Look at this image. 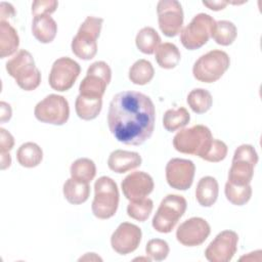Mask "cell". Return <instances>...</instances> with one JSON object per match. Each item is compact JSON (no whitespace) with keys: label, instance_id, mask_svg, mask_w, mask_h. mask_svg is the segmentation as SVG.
<instances>
[{"label":"cell","instance_id":"1","mask_svg":"<svg viewBox=\"0 0 262 262\" xmlns=\"http://www.w3.org/2000/svg\"><path fill=\"white\" fill-rule=\"evenodd\" d=\"M156 108L147 95L122 91L111 100L107 125L114 137L127 145H140L150 138L155 129Z\"/></svg>","mask_w":262,"mask_h":262},{"label":"cell","instance_id":"2","mask_svg":"<svg viewBox=\"0 0 262 262\" xmlns=\"http://www.w3.org/2000/svg\"><path fill=\"white\" fill-rule=\"evenodd\" d=\"M5 68L8 75L25 91L35 90L41 83V73L36 68L34 57L25 49L18 50L6 62Z\"/></svg>","mask_w":262,"mask_h":262},{"label":"cell","instance_id":"3","mask_svg":"<svg viewBox=\"0 0 262 262\" xmlns=\"http://www.w3.org/2000/svg\"><path fill=\"white\" fill-rule=\"evenodd\" d=\"M103 18L87 16L80 26L71 43L72 52L83 60L92 59L97 53V39L100 35Z\"/></svg>","mask_w":262,"mask_h":262},{"label":"cell","instance_id":"4","mask_svg":"<svg viewBox=\"0 0 262 262\" xmlns=\"http://www.w3.org/2000/svg\"><path fill=\"white\" fill-rule=\"evenodd\" d=\"M212 140L211 130L207 126L194 125L178 131L173 138V146L181 154L198 156L202 159Z\"/></svg>","mask_w":262,"mask_h":262},{"label":"cell","instance_id":"5","mask_svg":"<svg viewBox=\"0 0 262 262\" xmlns=\"http://www.w3.org/2000/svg\"><path fill=\"white\" fill-rule=\"evenodd\" d=\"M119 196L115 180L107 176L99 177L94 183V199L91 205L93 215L98 219L112 218L118 210Z\"/></svg>","mask_w":262,"mask_h":262},{"label":"cell","instance_id":"6","mask_svg":"<svg viewBox=\"0 0 262 262\" xmlns=\"http://www.w3.org/2000/svg\"><path fill=\"white\" fill-rule=\"evenodd\" d=\"M230 66L229 55L219 49L211 50L200 56L192 67L194 79L203 83L218 81Z\"/></svg>","mask_w":262,"mask_h":262},{"label":"cell","instance_id":"7","mask_svg":"<svg viewBox=\"0 0 262 262\" xmlns=\"http://www.w3.org/2000/svg\"><path fill=\"white\" fill-rule=\"evenodd\" d=\"M186 200L180 194L166 195L151 221L154 229L161 233H169L176 226L179 219L186 211Z\"/></svg>","mask_w":262,"mask_h":262},{"label":"cell","instance_id":"8","mask_svg":"<svg viewBox=\"0 0 262 262\" xmlns=\"http://www.w3.org/2000/svg\"><path fill=\"white\" fill-rule=\"evenodd\" d=\"M257 163L258 155L253 145L242 144L236 147L228 172V182L238 186L250 184Z\"/></svg>","mask_w":262,"mask_h":262},{"label":"cell","instance_id":"9","mask_svg":"<svg viewBox=\"0 0 262 262\" xmlns=\"http://www.w3.org/2000/svg\"><path fill=\"white\" fill-rule=\"evenodd\" d=\"M214 18L207 13H199L180 32V42L184 48L195 50L204 46L209 39L215 26Z\"/></svg>","mask_w":262,"mask_h":262},{"label":"cell","instance_id":"10","mask_svg":"<svg viewBox=\"0 0 262 262\" xmlns=\"http://www.w3.org/2000/svg\"><path fill=\"white\" fill-rule=\"evenodd\" d=\"M112 79V70L105 61H95L87 69L86 77L79 86V94L87 97L102 98Z\"/></svg>","mask_w":262,"mask_h":262},{"label":"cell","instance_id":"11","mask_svg":"<svg viewBox=\"0 0 262 262\" xmlns=\"http://www.w3.org/2000/svg\"><path fill=\"white\" fill-rule=\"evenodd\" d=\"M34 115L42 123L56 126L63 125L70 117L69 102L61 95L49 94L36 104Z\"/></svg>","mask_w":262,"mask_h":262},{"label":"cell","instance_id":"12","mask_svg":"<svg viewBox=\"0 0 262 262\" xmlns=\"http://www.w3.org/2000/svg\"><path fill=\"white\" fill-rule=\"evenodd\" d=\"M81 73L80 64L67 56L57 58L50 70L48 83L56 91L63 92L70 90Z\"/></svg>","mask_w":262,"mask_h":262},{"label":"cell","instance_id":"13","mask_svg":"<svg viewBox=\"0 0 262 262\" xmlns=\"http://www.w3.org/2000/svg\"><path fill=\"white\" fill-rule=\"evenodd\" d=\"M158 23L166 37L177 36L183 26V10L177 0H161L157 4Z\"/></svg>","mask_w":262,"mask_h":262},{"label":"cell","instance_id":"14","mask_svg":"<svg viewBox=\"0 0 262 262\" xmlns=\"http://www.w3.org/2000/svg\"><path fill=\"white\" fill-rule=\"evenodd\" d=\"M238 235L233 230H223L209 244L205 257L210 262H228L237 251Z\"/></svg>","mask_w":262,"mask_h":262},{"label":"cell","instance_id":"15","mask_svg":"<svg viewBox=\"0 0 262 262\" xmlns=\"http://www.w3.org/2000/svg\"><path fill=\"white\" fill-rule=\"evenodd\" d=\"M165 172L169 186L177 190H186L193 182L195 166L190 160L174 158L167 163Z\"/></svg>","mask_w":262,"mask_h":262},{"label":"cell","instance_id":"16","mask_svg":"<svg viewBox=\"0 0 262 262\" xmlns=\"http://www.w3.org/2000/svg\"><path fill=\"white\" fill-rule=\"evenodd\" d=\"M209 223L201 217H191L182 222L176 230L177 241L185 247H198L210 235Z\"/></svg>","mask_w":262,"mask_h":262},{"label":"cell","instance_id":"17","mask_svg":"<svg viewBox=\"0 0 262 262\" xmlns=\"http://www.w3.org/2000/svg\"><path fill=\"white\" fill-rule=\"evenodd\" d=\"M141 237L142 232L137 225L123 222L113 232L111 236V246L116 253L127 255L138 248Z\"/></svg>","mask_w":262,"mask_h":262},{"label":"cell","instance_id":"18","mask_svg":"<svg viewBox=\"0 0 262 262\" xmlns=\"http://www.w3.org/2000/svg\"><path fill=\"white\" fill-rule=\"evenodd\" d=\"M155 187L151 176L143 171H135L127 175L121 188L125 198L129 201H138L149 195Z\"/></svg>","mask_w":262,"mask_h":262},{"label":"cell","instance_id":"19","mask_svg":"<svg viewBox=\"0 0 262 262\" xmlns=\"http://www.w3.org/2000/svg\"><path fill=\"white\" fill-rule=\"evenodd\" d=\"M141 162L142 159L138 152L117 149L111 152L107 159V166L115 173L122 174L138 168Z\"/></svg>","mask_w":262,"mask_h":262},{"label":"cell","instance_id":"20","mask_svg":"<svg viewBox=\"0 0 262 262\" xmlns=\"http://www.w3.org/2000/svg\"><path fill=\"white\" fill-rule=\"evenodd\" d=\"M57 25L49 14L35 15L32 21V34L40 43L47 44L54 40Z\"/></svg>","mask_w":262,"mask_h":262},{"label":"cell","instance_id":"21","mask_svg":"<svg viewBox=\"0 0 262 262\" xmlns=\"http://www.w3.org/2000/svg\"><path fill=\"white\" fill-rule=\"evenodd\" d=\"M219 185L212 176L202 177L195 188V199L202 207H212L218 198Z\"/></svg>","mask_w":262,"mask_h":262},{"label":"cell","instance_id":"22","mask_svg":"<svg viewBox=\"0 0 262 262\" xmlns=\"http://www.w3.org/2000/svg\"><path fill=\"white\" fill-rule=\"evenodd\" d=\"M19 37L16 30L7 21L0 20V57L5 58L16 53Z\"/></svg>","mask_w":262,"mask_h":262},{"label":"cell","instance_id":"23","mask_svg":"<svg viewBox=\"0 0 262 262\" xmlns=\"http://www.w3.org/2000/svg\"><path fill=\"white\" fill-rule=\"evenodd\" d=\"M64 199L72 205H81L85 203L90 194L89 183L79 182L73 178L66 180L62 186Z\"/></svg>","mask_w":262,"mask_h":262},{"label":"cell","instance_id":"24","mask_svg":"<svg viewBox=\"0 0 262 262\" xmlns=\"http://www.w3.org/2000/svg\"><path fill=\"white\" fill-rule=\"evenodd\" d=\"M102 108V98L87 97L78 95L75 101V110L77 116L85 121L94 120L100 114Z\"/></svg>","mask_w":262,"mask_h":262},{"label":"cell","instance_id":"25","mask_svg":"<svg viewBox=\"0 0 262 262\" xmlns=\"http://www.w3.org/2000/svg\"><path fill=\"white\" fill-rule=\"evenodd\" d=\"M42 148L32 141L23 143L16 151V160L18 164L25 168L37 167L42 162Z\"/></svg>","mask_w":262,"mask_h":262},{"label":"cell","instance_id":"26","mask_svg":"<svg viewBox=\"0 0 262 262\" xmlns=\"http://www.w3.org/2000/svg\"><path fill=\"white\" fill-rule=\"evenodd\" d=\"M155 58L157 63L166 70L174 69L180 61L181 54L178 47L170 42L161 43L156 50Z\"/></svg>","mask_w":262,"mask_h":262},{"label":"cell","instance_id":"27","mask_svg":"<svg viewBox=\"0 0 262 262\" xmlns=\"http://www.w3.org/2000/svg\"><path fill=\"white\" fill-rule=\"evenodd\" d=\"M70 173L71 178L79 182L90 183L96 175V166L92 160L80 158L72 163Z\"/></svg>","mask_w":262,"mask_h":262},{"label":"cell","instance_id":"28","mask_svg":"<svg viewBox=\"0 0 262 262\" xmlns=\"http://www.w3.org/2000/svg\"><path fill=\"white\" fill-rule=\"evenodd\" d=\"M135 44L140 52L152 54L161 44V37L154 28L144 27L137 33Z\"/></svg>","mask_w":262,"mask_h":262},{"label":"cell","instance_id":"29","mask_svg":"<svg viewBox=\"0 0 262 262\" xmlns=\"http://www.w3.org/2000/svg\"><path fill=\"white\" fill-rule=\"evenodd\" d=\"M128 76L133 84L142 86L148 84L152 80L155 70L150 61L146 59H138L129 69Z\"/></svg>","mask_w":262,"mask_h":262},{"label":"cell","instance_id":"30","mask_svg":"<svg viewBox=\"0 0 262 262\" xmlns=\"http://www.w3.org/2000/svg\"><path fill=\"white\" fill-rule=\"evenodd\" d=\"M237 36V30L233 23L229 20H218L215 23L211 37L221 46L231 45Z\"/></svg>","mask_w":262,"mask_h":262},{"label":"cell","instance_id":"31","mask_svg":"<svg viewBox=\"0 0 262 262\" xmlns=\"http://www.w3.org/2000/svg\"><path fill=\"white\" fill-rule=\"evenodd\" d=\"M190 121L188 111L180 106L178 108H170L163 116V126L169 132L177 131L185 127Z\"/></svg>","mask_w":262,"mask_h":262},{"label":"cell","instance_id":"32","mask_svg":"<svg viewBox=\"0 0 262 262\" xmlns=\"http://www.w3.org/2000/svg\"><path fill=\"white\" fill-rule=\"evenodd\" d=\"M186 102L193 113L205 114L211 108L213 97L208 90L204 88H195L188 93Z\"/></svg>","mask_w":262,"mask_h":262},{"label":"cell","instance_id":"33","mask_svg":"<svg viewBox=\"0 0 262 262\" xmlns=\"http://www.w3.org/2000/svg\"><path fill=\"white\" fill-rule=\"evenodd\" d=\"M224 192L227 201H229L232 205L243 206L250 201L252 196V187L250 184L238 186L227 181Z\"/></svg>","mask_w":262,"mask_h":262},{"label":"cell","instance_id":"34","mask_svg":"<svg viewBox=\"0 0 262 262\" xmlns=\"http://www.w3.org/2000/svg\"><path fill=\"white\" fill-rule=\"evenodd\" d=\"M154 202L148 198L138 201H130L129 205L127 206V214L132 219L143 222L149 217Z\"/></svg>","mask_w":262,"mask_h":262},{"label":"cell","instance_id":"35","mask_svg":"<svg viewBox=\"0 0 262 262\" xmlns=\"http://www.w3.org/2000/svg\"><path fill=\"white\" fill-rule=\"evenodd\" d=\"M170 252L169 245L166 241L161 238L149 239L145 246V253L151 260L163 261L168 257Z\"/></svg>","mask_w":262,"mask_h":262},{"label":"cell","instance_id":"36","mask_svg":"<svg viewBox=\"0 0 262 262\" xmlns=\"http://www.w3.org/2000/svg\"><path fill=\"white\" fill-rule=\"evenodd\" d=\"M227 151H228L227 145L222 140L213 138L208 150L206 151V154L203 156L202 159L207 162L218 163L223 161L226 158Z\"/></svg>","mask_w":262,"mask_h":262},{"label":"cell","instance_id":"37","mask_svg":"<svg viewBox=\"0 0 262 262\" xmlns=\"http://www.w3.org/2000/svg\"><path fill=\"white\" fill-rule=\"evenodd\" d=\"M58 6V2L55 0H39L32 3V13L33 15L40 14H51Z\"/></svg>","mask_w":262,"mask_h":262},{"label":"cell","instance_id":"38","mask_svg":"<svg viewBox=\"0 0 262 262\" xmlns=\"http://www.w3.org/2000/svg\"><path fill=\"white\" fill-rule=\"evenodd\" d=\"M14 145L13 136L4 128H0V152H9Z\"/></svg>","mask_w":262,"mask_h":262},{"label":"cell","instance_id":"39","mask_svg":"<svg viewBox=\"0 0 262 262\" xmlns=\"http://www.w3.org/2000/svg\"><path fill=\"white\" fill-rule=\"evenodd\" d=\"M14 15H15V9L12 6V4L2 1L0 3V16H1V20L6 21L7 18L13 17Z\"/></svg>","mask_w":262,"mask_h":262},{"label":"cell","instance_id":"40","mask_svg":"<svg viewBox=\"0 0 262 262\" xmlns=\"http://www.w3.org/2000/svg\"><path fill=\"white\" fill-rule=\"evenodd\" d=\"M0 122L1 123H5L7 121H9L11 119L12 116V110L9 103L5 102V101H1L0 102Z\"/></svg>","mask_w":262,"mask_h":262},{"label":"cell","instance_id":"41","mask_svg":"<svg viewBox=\"0 0 262 262\" xmlns=\"http://www.w3.org/2000/svg\"><path fill=\"white\" fill-rule=\"evenodd\" d=\"M228 4V1H223V0H213V1H203V5L207 6L209 9L214 10V11H219L222 10L226 7Z\"/></svg>","mask_w":262,"mask_h":262},{"label":"cell","instance_id":"42","mask_svg":"<svg viewBox=\"0 0 262 262\" xmlns=\"http://www.w3.org/2000/svg\"><path fill=\"white\" fill-rule=\"evenodd\" d=\"M0 156H1V164H0L1 170H5L9 168L11 165V157L9 152H0Z\"/></svg>","mask_w":262,"mask_h":262},{"label":"cell","instance_id":"43","mask_svg":"<svg viewBox=\"0 0 262 262\" xmlns=\"http://www.w3.org/2000/svg\"><path fill=\"white\" fill-rule=\"evenodd\" d=\"M83 260H90V261H92V260H94V261H101L102 259L100 258V257H98L95 253H86L85 254V256H83V257H81V258H79V261H83Z\"/></svg>","mask_w":262,"mask_h":262}]
</instances>
